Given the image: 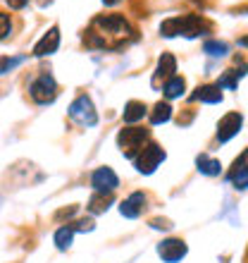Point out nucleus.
<instances>
[{"mask_svg": "<svg viewBox=\"0 0 248 263\" xmlns=\"http://www.w3.org/2000/svg\"><path fill=\"white\" fill-rule=\"evenodd\" d=\"M57 46H60V29L50 27L48 34H43V39L34 46V55L36 58H46V55H50V53H55Z\"/></svg>", "mask_w": 248, "mask_h": 263, "instance_id": "obj_11", "label": "nucleus"}, {"mask_svg": "<svg viewBox=\"0 0 248 263\" xmlns=\"http://www.w3.org/2000/svg\"><path fill=\"white\" fill-rule=\"evenodd\" d=\"M91 184L96 192H105V194H112L115 189H117L119 180L117 175L112 173V167H98L96 173L91 175Z\"/></svg>", "mask_w": 248, "mask_h": 263, "instance_id": "obj_8", "label": "nucleus"}, {"mask_svg": "<svg viewBox=\"0 0 248 263\" xmlns=\"http://www.w3.org/2000/svg\"><path fill=\"white\" fill-rule=\"evenodd\" d=\"M191 101H203V103H220L222 89L217 84H203L191 93Z\"/></svg>", "mask_w": 248, "mask_h": 263, "instance_id": "obj_14", "label": "nucleus"}, {"mask_svg": "<svg viewBox=\"0 0 248 263\" xmlns=\"http://www.w3.org/2000/svg\"><path fill=\"white\" fill-rule=\"evenodd\" d=\"M69 118L79 122L84 127H93L98 122V115H96V108L91 103L89 96H79L74 103L69 105Z\"/></svg>", "mask_w": 248, "mask_h": 263, "instance_id": "obj_5", "label": "nucleus"}, {"mask_svg": "<svg viewBox=\"0 0 248 263\" xmlns=\"http://www.w3.org/2000/svg\"><path fill=\"white\" fill-rule=\"evenodd\" d=\"M136 41V31L122 14H98L84 34V43L98 50H119Z\"/></svg>", "mask_w": 248, "mask_h": 263, "instance_id": "obj_1", "label": "nucleus"}, {"mask_svg": "<svg viewBox=\"0 0 248 263\" xmlns=\"http://www.w3.org/2000/svg\"><path fill=\"white\" fill-rule=\"evenodd\" d=\"M0 20H3V34H0V39H7L10 36V20H7V14H3Z\"/></svg>", "mask_w": 248, "mask_h": 263, "instance_id": "obj_24", "label": "nucleus"}, {"mask_svg": "<svg viewBox=\"0 0 248 263\" xmlns=\"http://www.w3.org/2000/svg\"><path fill=\"white\" fill-rule=\"evenodd\" d=\"M146 141H148V129H143V127H127V129H122L117 134L119 148H122V153L131 160H136L138 153L148 146Z\"/></svg>", "mask_w": 248, "mask_h": 263, "instance_id": "obj_3", "label": "nucleus"}, {"mask_svg": "<svg viewBox=\"0 0 248 263\" xmlns=\"http://www.w3.org/2000/svg\"><path fill=\"white\" fill-rule=\"evenodd\" d=\"M74 225H67V228H60L55 232V247L60 251H65V249H69V244H72V237H74Z\"/></svg>", "mask_w": 248, "mask_h": 263, "instance_id": "obj_19", "label": "nucleus"}, {"mask_svg": "<svg viewBox=\"0 0 248 263\" xmlns=\"http://www.w3.org/2000/svg\"><path fill=\"white\" fill-rule=\"evenodd\" d=\"M172 118V108H170V103H155V108H153L151 112V125H162V122H167V120Z\"/></svg>", "mask_w": 248, "mask_h": 263, "instance_id": "obj_18", "label": "nucleus"}, {"mask_svg": "<svg viewBox=\"0 0 248 263\" xmlns=\"http://www.w3.org/2000/svg\"><path fill=\"white\" fill-rule=\"evenodd\" d=\"M146 103H141V101H129V103L124 105V122H138V120H143L146 115Z\"/></svg>", "mask_w": 248, "mask_h": 263, "instance_id": "obj_16", "label": "nucleus"}, {"mask_svg": "<svg viewBox=\"0 0 248 263\" xmlns=\"http://www.w3.org/2000/svg\"><path fill=\"white\" fill-rule=\"evenodd\" d=\"M103 3H105V5H117L119 0H103Z\"/></svg>", "mask_w": 248, "mask_h": 263, "instance_id": "obj_28", "label": "nucleus"}, {"mask_svg": "<svg viewBox=\"0 0 248 263\" xmlns=\"http://www.w3.org/2000/svg\"><path fill=\"white\" fill-rule=\"evenodd\" d=\"M184 89H186V82L181 79V77H174V79H170V82L165 84V96L167 98H179L181 93H184Z\"/></svg>", "mask_w": 248, "mask_h": 263, "instance_id": "obj_21", "label": "nucleus"}, {"mask_svg": "<svg viewBox=\"0 0 248 263\" xmlns=\"http://www.w3.org/2000/svg\"><path fill=\"white\" fill-rule=\"evenodd\" d=\"M17 63H22V58H14V60H7L5 58V60H3V74H7V69H12Z\"/></svg>", "mask_w": 248, "mask_h": 263, "instance_id": "obj_23", "label": "nucleus"}, {"mask_svg": "<svg viewBox=\"0 0 248 263\" xmlns=\"http://www.w3.org/2000/svg\"><path fill=\"white\" fill-rule=\"evenodd\" d=\"M229 180L234 182L236 189H248V165H236L234 163V170L229 175Z\"/></svg>", "mask_w": 248, "mask_h": 263, "instance_id": "obj_20", "label": "nucleus"}, {"mask_svg": "<svg viewBox=\"0 0 248 263\" xmlns=\"http://www.w3.org/2000/svg\"><path fill=\"white\" fill-rule=\"evenodd\" d=\"M239 46H248V36H243V39H239Z\"/></svg>", "mask_w": 248, "mask_h": 263, "instance_id": "obj_27", "label": "nucleus"}, {"mask_svg": "<svg viewBox=\"0 0 248 263\" xmlns=\"http://www.w3.org/2000/svg\"><path fill=\"white\" fill-rule=\"evenodd\" d=\"M143 208H146V194L143 192H134L131 196H127V199L122 201L119 213H122L124 218H138V215L143 213Z\"/></svg>", "mask_w": 248, "mask_h": 263, "instance_id": "obj_12", "label": "nucleus"}, {"mask_svg": "<svg viewBox=\"0 0 248 263\" xmlns=\"http://www.w3.org/2000/svg\"><path fill=\"white\" fill-rule=\"evenodd\" d=\"M241 125H243V118L239 112H227V115L220 120V125H217V141H220V144H227L229 139L239 134Z\"/></svg>", "mask_w": 248, "mask_h": 263, "instance_id": "obj_7", "label": "nucleus"}, {"mask_svg": "<svg viewBox=\"0 0 248 263\" xmlns=\"http://www.w3.org/2000/svg\"><path fill=\"white\" fill-rule=\"evenodd\" d=\"M210 22L203 20L200 14H181V17H170L160 24V34L165 39H172V36H186V39H196L200 34H208L210 31Z\"/></svg>", "mask_w": 248, "mask_h": 263, "instance_id": "obj_2", "label": "nucleus"}, {"mask_svg": "<svg viewBox=\"0 0 248 263\" xmlns=\"http://www.w3.org/2000/svg\"><path fill=\"white\" fill-rule=\"evenodd\" d=\"M112 203V194H105V192H96L93 199L89 201V211L91 213H103L108 211V206Z\"/></svg>", "mask_w": 248, "mask_h": 263, "instance_id": "obj_17", "label": "nucleus"}, {"mask_svg": "<svg viewBox=\"0 0 248 263\" xmlns=\"http://www.w3.org/2000/svg\"><path fill=\"white\" fill-rule=\"evenodd\" d=\"M246 72H248V65L243 63V60H239V58H236V67L227 69V72L220 77L217 86H220V89H232V91H234L236 86H239V79H241Z\"/></svg>", "mask_w": 248, "mask_h": 263, "instance_id": "obj_13", "label": "nucleus"}, {"mask_svg": "<svg viewBox=\"0 0 248 263\" xmlns=\"http://www.w3.org/2000/svg\"><path fill=\"white\" fill-rule=\"evenodd\" d=\"M153 228H158V230H167V228H172L167 220H153Z\"/></svg>", "mask_w": 248, "mask_h": 263, "instance_id": "obj_26", "label": "nucleus"}, {"mask_svg": "<svg viewBox=\"0 0 248 263\" xmlns=\"http://www.w3.org/2000/svg\"><path fill=\"white\" fill-rule=\"evenodd\" d=\"M5 3L12 7V10H22V7H27L29 0H5Z\"/></svg>", "mask_w": 248, "mask_h": 263, "instance_id": "obj_25", "label": "nucleus"}, {"mask_svg": "<svg viewBox=\"0 0 248 263\" xmlns=\"http://www.w3.org/2000/svg\"><path fill=\"white\" fill-rule=\"evenodd\" d=\"M158 254L165 263H177L186 256V244L181 239H165L158 244Z\"/></svg>", "mask_w": 248, "mask_h": 263, "instance_id": "obj_9", "label": "nucleus"}, {"mask_svg": "<svg viewBox=\"0 0 248 263\" xmlns=\"http://www.w3.org/2000/svg\"><path fill=\"white\" fill-rule=\"evenodd\" d=\"M196 165H198L200 173H203V175H210V177H215V175H220V173H222L220 160L210 158V156H205V153H200L198 158H196Z\"/></svg>", "mask_w": 248, "mask_h": 263, "instance_id": "obj_15", "label": "nucleus"}, {"mask_svg": "<svg viewBox=\"0 0 248 263\" xmlns=\"http://www.w3.org/2000/svg\"><path fill=\"white\" fill-rule=\"evenodd\" d=\"M162 160H165V151H162V146L148 144L143 151L138 153V158L134 160V163H136V170H138V173L151 175L153 170H155V167L162 163Z\"/></svg>", "mask_w": 248, "mask_h": 263, "instance_id": "obj_6", "label": "nucleus"}, {"mask_svg": "<svg viewBox=\"0 0 248 263\" xmlns=\"http://www.w3.org/2000/svg\"><path fill=\"white\" fill-rule=\"evenodd\" d=\"M203 50L213 58H222V55H227L229 53V46L224 41H205L203 43Z\"/></svg>", "mask_w": 248, "mask_h": 263, "instance_id": "obj_22", "label": "nucleus"}, {"mask_svg": "<svg viewBox=\"0 0 248 263\" xmlns=\"http://www.w3.org/2000/svg\"><path fill=\"white\" fill-rule=\"evenodd\" d=\"M29 93H31V98H34L36 103H53L57 98V84L48 72H43V74H38L31 82Z\"/></svg>", "mask_w": 248, "mask_h": 263, "instance_id": "obj_4", "label": "nucleus"}, {"mask_svg": "<svg viewBox=\"0 0 248 263\" xmlns=\"http://www.w3.org/2000/svg\"><path fill=\"white\" fill-rule=\"evenodd\" d=\"M174 69H177V60H174L172 53H162L158 60V69L153 74V86H160V82H170L174 79Z\"/></svg>", "mask_w": 248, "mask_h": 263, "instance_id": "obj_10", "label": "nucleus"}]
</instances>
